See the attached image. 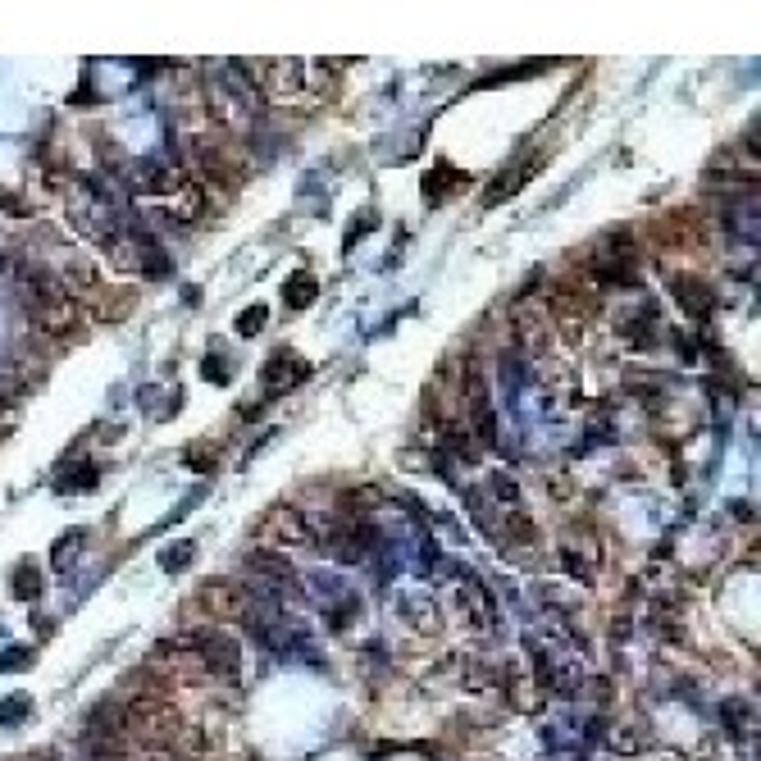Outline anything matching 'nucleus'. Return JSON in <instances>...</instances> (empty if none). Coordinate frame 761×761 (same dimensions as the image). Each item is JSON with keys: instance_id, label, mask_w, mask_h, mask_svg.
Here are the masks:
<instances>
[{"instance_id": "obj_7", "label": "nucleus", "mask_w": 761, "mask_h": 761, "mask_svg": "<svg viewBox=\"0 0 761 761\" xmlns=\"http://www.w3.org/2000/svg\"><path fill=\"white\" fill-rule=\"evenodd\" d=\"M306 374H310V365L301 356H292V351H278V356H269L265 360V374H260V383H265V392H292V388H301L306 383Z\"/></svg>"}, {"instance_id": "obj_16", "label": "nucleus", "mask_w": 761, "mask_h": 761, "mask_svg": "<svg viewBox=\"0 0 761 761\" xmlns=\"http://www.w3.org/2000/svg\"><path fill=\"white\" fill-rule=\"evenodd\" d=\"M543 69H547V60H525V64H511V69L488 73L479 87H502V83H515V78H534V73H543Z\"/></svg>"}, {"instance_id": "obj_13", "label": "nucleus", "mask_w": 761, "mask_h": 761, "mask_svg": "<svg viewBox=\"0 0 761 761\" xmlns=\"http://www.w3.org/2000/svg\"><path fill=\"white\" fill-rule=\"evenodd\" d=\"M301 83H306V64H301V60H278V64H269V92L297 96Z\"/></svg>"}, {"instance_id": "obj_25", "label": "nucleus", "mask_w": 761, "mask_h": 761, "mask_svg": "<svg viewBox=\"0 0 761 761\" xmlns=\"http://www.w3.org/2000/svg\"><path fill=\"white\" fill-rule=\"evenodd\" d=\"M370 224H374V210H365V215H360L356 224L347 228V247H351V242H360V237H365V233H370Z\"/></svg>"}, {"instance_id": "obj_14", "label": "nucleus", "mask_w": 761, "mask_h": 761, "mask_svg": "<svg viewBox=\"0 0 761 761\" xmlns=\"http://www.w3.org/2000/svg\"><path fill=\"white\" fill-rule=\"evenodd\" d=\"M315 297H319V278H315V269H292L288 283H283V301H288L292 310H301V306H310Z\"/></svg>"}, {"instance_id": "obj_22", "label": "nucleus", "mask_w": 761, "mask_h": 761, "mask_svg": "<svg viewBox=\"0 0 761 761\" xmlns=\"http://www.w3.org/2000/svg\"><path fill=\"white\" fill-rule=\"evenodd\" d=\"M32 711V698L28 693H10L5 698V707H0V725H10V720H23Z\"/></svg>"}, {"instance_id": "obj_2", "label": "nucleus", "mask_w": 761, "mask_h": 761, "mask_svg": "<svg viewBox=\"0 0 761 761\" xmlns=\"http://www.w3.org/2000/svg\"><path fill=\"white\" fill-rule=\"evenodd\" d=\"M165 652H196V661L210 670V675H237L242 670V648H237V638L219 634V629H192L187 638L178 643H165Z\"/></svg>"}, {"instance_id": "obj_23", "label": "nucleus", "mask_w": 761, "mask_h": 761, "mask_svg": "<svg viewBox=\"0 0 761 761\" xmlns=\"http://www.w3.org/2000/svg\"><path fill=\"white\" fill-rule=\"evenodd\" d=\"M201 374H206L210 383H228V365H224V356H206V360H201Z\"/></svg>"}, {"instance_id": "obj_18", "label": "nucleus", "mask_w": 761, "mask_h": 761, "mask_svg": "<svg viewBox=\"0 0 761 761\" xmlns=\"http://www.w3.org/2000/svg\"><path fill=\"white\" fill-rule=\"evenodd\" d=\"M192 556H196V543H174L165 547V556H160V566L169 570V575H178V570L192 566Z\"/></svg>"}, {"instance_id": "obj_1", "label": "nucleus", "mask_w": 761, "mask_h": 761, "mask_svg": "<svg viewBox=\"0 0 761 761\" xmlns=\"http://www.w3.org/2000/svg\"><path fill=\"white\" fill-rule=\"evenodd\" d=\"M23 306H28L32 324L46 333V338H60V333H73L78 329V306H73V292L60 283V274L42 265H28L23 269Z\"/></svg>"}, {"instance_id": "obj_21", "label": "nucleus", "mask_w": 761, "mask_h": 761, "mask_svg": "<svg viewBox=\"0 0 761 761\" xmlns=\"http://www.w3.org/2000/svg\"><path fill=\"white\" fill-rule=\"evenodd\" d=\"M215 461H219L215 443H192V447H187V465H192L196 474H210V470H215Z\"/></svg>"}, {"instance_id": "obj_4", "label": "nucleus", "mask_w": 761, "mask_h": 761, "mask_svg": "<svg viewBox=\"0 0 761 761\" xmlns=\"http://www.w3.org/2000/svg\"><path fill=\"white\" fill-rule=\"evenodd\" d=\"M201 607H206V616H219V620H256L260 602L265 597H256L247 584H233V579H210L206 588H201V597H196Z\"/></svg>"}, {"instance_id": "obj_24", "label": "nucleus", "mask_w": 761, "mask_h": 761, "mask_svg": "<svg viewBox=\"0 0 761 761\" xmlns=\"http://www.w3.org/2000/svg\"><path fill=\"white\" fill-rule=\"evenodd\" d=\"M488 488H493V497H502V502H520V488L506 479V474H497V479H488Z\"/></svg>"}, {"instance_id": "obj_10", "label": "nucleus", "mask_w": 761, "mask_h": 761, "mask_svg": "<svg viewBox=\"0 0 761 761\" xmlns=\"http://www.w3.org/2000/svg\"><path fill=\"white\" fill-rule=\"evenodd\" d=\"M588 310H593V301L575 297V292H556L552 297V315H556V329L561 333H584Z\"/></svg>"}, {"instance_id": "obj_26", "label": "nucleus", "mask_w": 761, "mask_h": 761, "mask_svg": "<svg viewBox=\"0 0 761 761\" xmlns=\"http://www.w3.org/2000/svg\"><path fill=\"white\" fill-rule=\"evenodd\" d=\"M10 429H14V397L0 392V433H10Z\"/></svg>"}, {"instance_id": "obj_5", "label": "nucleus", "mask_w": 761, "mask_h": 761, "mask_svg": "<svg viewBox=\"0 0 761 761\" xmlns=\"http://www.w3.org/2000/svg\"><path fill=\"white\" fill-rule=\"evenodd\" d=\"M461 411H465V424L474 429V438L493 447V443H497V415H493V397H488V379H484L479 370L465 374Z\"/></svg>"}, {"instance_id": "obj_3", "label": "nucleus", "mask_w": 761, "mask_h": 761, "mask_svg": "<svg viewBox=\"0 0 761 761\" xmlns=\"http://www.w3.org/2000/svg\"><path fill=\"white\" fill-rule=\"evenodd\" d=\"M87 748H92L96 757H124V752L133 748V739H128V716H124V702L119 698H105L101 707L92 711V720H87Z\"/></svg>"}, {"instance_id": "obj_20", "label": "nucleus", "mask_w": 761, "mask_h": 761, "mask_svg": "<svg viewBox=\"0 0 761 761\" xmlns=\"http://www.w3.org/2000/svg\"><path fill=\"white\" fill-rule=\"evenodd\" d=\"M32 661H37L32 648H5L0 652V675H19V670H28Z\"/></svg>"}, {"instance_id": "obj_6", "label": "nucleus", "mask_w": 761, "mask_h": 761, "mask_svg": "<svg viewBox=\"0 0 761 761\" xmlns=\"http://www.w3.org/2000/svg\"><path fill=\"white\" fill-rule=\"evenodd\" d=\"M265 534L274 538L278 547H306L315 543V525H310V515H301L297 506H269L265 511Z\"/></svg>"}, {"instance_id": "obj_15", "label": "nucleus", "mask_w": 761, "mask_h": 761, "mask_svg": "<svg viewBox=\"0 0 761 761\" xmlns=\"http://www.w3.org/2000/svg\"><path fill=\"white\" fill-rule=\"evenodd\" d=\"M10 584H14V597H19V602H37V597H42V570L32 566V561H19Z\"/></svg>"}, {"instance_id": "obj_11", "label": "nucleus", "mask_w": 761, "mask_h": 761, "mask_svg": "<svg viewBox=\"0 0 761 761\" xmlns=\"http://www.w3.org/2000/svg\"><path fill=\"white\" fill-rule=\"evenodd\" d=\"M461 187H470V174L447 165V160H438V165L424 174V196H429V201H443L447 192H461Z\"/></svg>"}, {"instance_id": "obj_9", "label": "nucleus", "mask_w": 761, "mask_h": 761, "mask_svg": "<svg viewBox=\"0 0 761 761\" xmlns=\"http://www.w3.org/2000/svg\"><path fill=\"white\" fill-rule=\"evenodd\" d=\"M670 292L684 301V310H689L693 319H707L711 306H716V292H711L702 278H693V274H675V278H670Z\"/></svg>"}, {"instance_id": "obj_17", "label": "nucleus", "mask_w": 761, "mask_h": 761, "mask_svg": "<svg viewBox=\"0 0 761 761\" xmlns=\"http://www.w3.org/2000/svg\"><path fill=\"white\" fill-rule=\"evenodd\" d=\"M265 319H269V306H247L242 315H237V338H256L260 329H265Z\"/></svg>"}, {"instance_id": "obj_19", "label": "nucleus", "mask_w": 761, "mask_h": 761, "mask_svg": "<svg viewBox=\"0 0 761 761\" xmlns=\"http://www.w3.org/2000/svg\"><path fill=\"white\" fill-rule=\"evenodd\" d=\"M87 543V534L83 529H73V534H64L60 543L51 547V556H55V566H73V556H78V547Z\"/></svg>"}, {"instance_id": "obj_8", "label": "nucleus", "mask_w": 761, "mask_h": 761, "mask_svg": "<svg viewBox=\"0 0 761 761\" xmlns=\"http://www.w3.org/2000/svg\"><path fill=\"white\" fill-rule=\"evenodd\" d=\"M538 169H543V155H529V160H520V165H515V169H506L502 178H493V183H488L484 206H502V201H511V196L520 192V187H525L529 178L538 174Z\"/></svg>"}, {"instance_id": "obj_12", "label": "nucleus", "mask_w": 761, "mask_h": 761, "mask_svg": "<svg viewBox=\"0 0 761 761\" xmlns=\"http://www.w3.org/2000/svg\"><path fill=\"white\" fill-rule=\"evenodd\" d=\"M96 484H101V465L96 461H69L55 474V488H60V493H92Z\"/></svg>"}]
</instances>
